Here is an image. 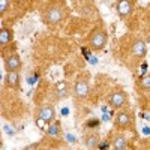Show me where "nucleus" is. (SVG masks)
I'll use <instances>...</instances> for the list:
<instances>
[{
  "label": "nucleus",
  "mask_w": 150,
  "mask_h": 150,
  "mask_svg": "<svg viewBox=\"0 0 150 150\" xmlns=\"http://www.w3.org/2000/svg\"><path fill=\"white\" fill-rule=\"evenodd\" d=\"M47 135L50 137V138H62V135H63V129H62V125L59 120H54L53 123L48 125L47 128Z\"/></svg>",
  "instance_id": "obj_11"
},
{
  "label": "nucleus",
  "mask_w": 150,
  "mask_h": 150,
  "mask_svg": "<svg viewBox=\"0 0 150 150\" xmlns=\"http://www.w3.org/2000/svg\"><path fill=\"white\" fill-rule=\"evenodd\" d=\"M126 146H128V140L123 134H117L112 140V149L114 150H126Z\"/></svg>",
  "instance_id": "obj_15"
},
{
  "label": "nucleus",
  "mask_w": 150,
  "mask_h": 150,
  "mask_svg": "<svg viewBox=\"0 0 150 150\" xmlns=\"http://www.w3.org/2000/svg\"><path fill=\"white\" fill-rule=\"evenodd\" d=\"M134 126V112L131 108H122L114 117V128L117 131H128Z\"/></svg>",
  "instance_id": "obj_3"
},
{
  "label": "nucleus",
  "mask_w": 150,
  "mask_h": 150,
  "mask_svg": "<svg viewBox=\"0 0 150 150\" xmlns=\"http://www.w3.org/2000/svg\"><path fill=\"white\" fill-rule=\"evenodd\" d=\"M90 92V83H89V77L87 74H84L83 77H78V80L74 83L72 86V96L77 99V101H83L87 98Z\"/></svg>",
  "instance_id": "obj_4"
},
{
  "label": "nucleus",
  "mask_w": 150,
  "mask_h": 150,
  "mask_svg": "<svg viewBox=\"0 0 150 150\" xmlns=\"http://www.w3.org/2000/svg\"><path fill=\"white\" fill-rule=\"evenodd\" d=\"M134 6H135L134 0H117V2H116L117 14H119L122 18L129 17L132 12H134Z\"/></svg>",
  "instance_id": "obj_9"
},
{
  "label": "nucleus",
  "mask_w": 150,
  "mask_h": 150,
  "mask_svg": "<svg viewBox=\"0 0 150 150\" xmlns=\"http://www.w3.org/2000/svg\"><path fill=\"white\" fill-rule=\"evenodd\" d=\"M5 83L9 89L12 90H18L20 89V74L18 72H6Z\"/></svg>",
  "instance_id": "obj_12"
},
{
  "label": "nucleus",
  "mask_w": 150,
  "mask_h": 150,
  "mask_svg": "<svg viewBox=\"0 0 150 150\" xmlns=\"http://www.w3.org/2000/svg\"><path fill=\"white\" fill-rule=\"evenodd\" d=\"M128 101H129V98H128V93L119 89V90H114V92H111L108 96H107V104L112 108V110H122L128 105Z\"/></svg>",
  "instance_id": "obj_5"
},
{
  "label": "nucleus",
  "mask_w": 150,
  "mask_h": 150,
  "mask_svg": "<svg viewBox=\"0 0 150 150\" xmlns=\"http://www.w3.org/2000/svg\"><path fill=\"white\" fill-rule=\"evenodd\" d=\"M12 39H14V32H12V29H8V27H2V29H0V45L5 47Z\"/></svg>",
  "instance_id": "obj_14"
},
{
  "label": "nucleus",
  "mask_w": 150,
  "mask_h": 150,
  "mask_svg": "<svg viewBox=\"0 0 150 150\" xmlns=\"http://www.w3.org/2000/svg\"><path fill=\"white\" fill-rule=\"evenodd\" d=\"M138 87L144 92H150V74L144 75V77L138 80Z\"/></svg>",
  "instance_id": "obj_16"
},
{
  "label": "nucleus",
  "mask_w": 150,
  "mask_h": 150,
  "mask_svg": "<svg viewBox=\"0 0 150 150\" xmlns=\"http://www.w3.org/2000/svg\"><path fill=\"white\" fill-rule=\"evenodd\" d=\"M129 53L132 57H135L137 60H143L147 54V45L143 39L140 38H134L132 42H131V47H129Z\"/></svg>",
  "instance_id": "obj_7"
},
{
  "label": "nucleus",
  "mask_w": 150,
  "mask_h": 150,
  "mask_svg": "<svg viewBox=\"0 0 150 150\" xmlns=\"http://www.w3.org/2000/svg\"><path fill=\"white\" fill-rule=\"evenodd\" d=\"M3 66H5L6 72H20V69L23 66L21 57L17 53H12V54L6 56L5 60H3Z\"/></svg>",
  "instance_id": "obj_8"
},
{
  "label": "nucleus",
  "mask_w": 150,
  "mask_h": 150,
  "mask_svg": "<svg viewBox=\"0 0 150 150\" xmlns=\"http://www.w3.org/2000/svg\"><path fill=\"white\" fill-rule=\"evenodd\" d=\"M8 9H9V0H0V15H5Z\"/></svg>",
  "instance_id": "obj_17"
},
{
  "label": "nucleus",
  "mask_w": 150,
  "mask_h": 150,
  "mask_svg": "<svg viewBox=\"0 0 150 150\" xmlns=\"http://www.w3.org/2000/svg\"><path fill=\"white\" fill-rule=\"evenodd\" d=\"M23 150H44V149L41 147V144H39V143H32V144L26 146Z\"/></svg>",
  "instance_id": "obj_18"
},
{
  "label": "nucleus",
  "mask_w": 150,
  "mask_h": 150,
  "mask_svg": "<svg viewBox=\"0 0 150 150\" xmlns=\"http://www.w3.org/2000/svg\"><path fill=\"white\" fill-rule=\"evenodd\" d=\"M99 141H101V137H99L98 132H89L86 137H84V146L89 149V150H93L99 146Z\"/></svg>",
  "instance_id": "obj_13"
},
{
  "label": "nucleus",
  "mask_w": 150,
  "mask_h": 150,
  "mask_svg": "<svg viewBox=\"0 0 150 150\" xmlns=\"http://www.w3.org/2000/svg\"><path fill=\"white\" fill-rule=\"evenodd\" d=\"M66 17V5L63 0H50L42 11V21L48 26H57Z\"/></svg>",
  "instance_id": "obj_1"
},
{
  "label": "nucleus",
  "mask_w": 150,
  "mask_h": 150,
  "mask_svg": "<svg viewBox=\"0 0 150 150\" xmlns=\"http://www.w3.org/2000/svg\"><path fill=\"white\" fill-rule=\"evenodd\" d=\"M87 44H89V47L93 50V51H101V50H104L108 44V33L104 27L98 26L95 27L89 36H87Z\"/></svg>",
  "instance_id": "obj_2"
},
{
  "label": "nucleus",
  "mask_w": 150,
  "mask_h": 150,
  "mask_svg": "<svg viewBox=\"0 0 150 150\" xmlns=\"http://www.w3.org/2000/svg\"><path fill=\"white\" fill-rule=\"evenodd\" d=\"M53 93L57 99H65L69 96V84L66 81H59L54 84V89H53Z\"/></svg>",
  "instance_id": "obj_10"
},
{
  "label": "nucleus",
  "mask_w": 150,
  "mask_h": 150,
  "mask_svg": "<svg viewBox=\"0 0 150 150\" xmlns=\"http://www.w3.org/2000/svg\"><path fill=\"white\" fill-rule=\"evenodd\" d=\"M36 119L42 120L45 125H50L56 120V108L51 104H44L36 108Z\"/></svg>",
  "instance_id": "obj_6"
}]
</instances>
